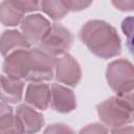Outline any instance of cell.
I'll list each match as a JSON object with an SVG mask.
<instances>
[{
	"label": "cell",
	"mask_w": 134,
	"mask_h": 134,
	"mask_svg": "<svg viewBox=\"0 0 134 134\" xmlns=\"http://www.w3.org/2000/svg\"><path fill=\"white\" fill-rule=\"evenodd\" d=\"M112 3L120 10H132L134 6L133 1H113Z\"/></svg>",
	"instance_id": "20"
},
{
	"label": "cell",
	"mask_w": 134,
	"mask_h": 134,
	"mask_svg": "<svg viewBox=\"0 0 134 134\" xmlns=\"http://www.w3.org/2000/svg\"><path fill=\"white\" fill-rule=\"evenodd\" d=\"M30 49L17 50L5 57L2 64V70L7 76L26 81L30 70Z\"/></svg>",
	"instance_id": "6"
},
{
	"label": "cell",
	"mask_w": 134,
	"mask_h": 134,
	"mask_svg": "<svg viewBox=\"0 0 134 134\" xmlns=\"http://www.w3.org/2000/svg\"><path fill=\"white\" fill-rule=\"evenodd\" d=\"M24 82L5 74L0 75V99L4 103L17 104L22 99Z\"/></svg>",
	"instance_id": "11"
},
{
	"label": "cell",
	"mask_w": 134,
	"mask_h": 134,
	"mask_svg": "<svg viewBox=\"0 0 134 134\" xmlns=\"http://www.w3.org/2000/svg\"><path fill=\"white\" fill-rule=\"evenodd\" d=\"M99 119L108 127L115 129L133 121V92L110 97L96 106Z\"/></svg>",
	"instance_id": "2"
},
{
	"label": "cell",
	"mask_w": 134,
	"mask_h": 134,
	"mask_svg": "<svg viewBox=\"0 0 134 134\" xmlns=\"http://www.w3.org/2000/svg\"><path fill=\"white\" fill-rule=\"evenodd\" d=\"M30 49V43L18 30H5L0 37V53L5 58L9 53L21 50Z\"/></svg>",
	"instance_id": "13"
},
{
	"label": "cell",
	"mask_w": 134,
	"mask_h": 134,
	"mask_svg": "<svg viewBox=\"0 0 134 134\" xmlns=\"http://www.w3.org/2000/svg\"><path fill=\"white\" fill-rule=\"evenodd\" d=\"M55 79L67 86H76L82 79V69L77 61L70 54L55 59Z\"/></svg>",
	"instance_id": "7"
},
{
	"label": "cell",
	"mask_w": 134,
	"mask_h": 134,
	"mask_svg": "<svg viewBox=\"0 0 134 134\" xmlns=\"http://www.w3.org/2000/svg\"><path fill=\"white\" fill-rule=\"evenodd\" d=\"M40 9H42L46 15H48L52 20L63 19L68 10L65 0H50V1H41Z\"/></svg>",
	"instance_id": "15"
},
{
	"label": "cell",
	"mask_w": 134,
	"mask_h": 134,
	"mask_svg": "<svg viewBox=\"0 0 134 134\" xmlns=\"http://www.w3.org/2000/svg\"><path fill=\"white\" fill-rule=\"evenodd\" d=\"M79 134H108V131L104 125L94 122L83 128Z\"/></svg>",
	"instance_id": "18"
},
{
	"label": "cell",
	"mask_w": 134,
	"mask_h": 134,
	"mask_svg": "<svg viewBox=\"0 0 134 134\" xmlns=\"http://www.w3.org/2000/svg\"><path fill=\"white\" fill-rule=\"evenodd\" d=\"M51 108L60 113H69L76 107V99L73 91L60 84H52L50 90Z\"/></svg>",
	"instance_id": "9"
},
{
	"label": "cell",
	"mask_w": 134,
	"mask_h": 134,
	"mask_svg": "<svg viewBox=\"0 0 134 134\" xmlns=\"http://www.w3.org/2000/svg\"><path fill=\"white\" fill-rule=\"evenodd\" d=\"M13 108L8 106L6 103H0V118L8 113H13Z\"/></svg>",
	"instance_id": "22"
},
{
	"label": "cell",
	"mask_w": 134,
	"mask_h": 134,
	"mask_svg": "<svg viewBox=\"0 0 134 134\" xmlns=\"http://www.w3.org/2000/svg\"><path fill=\"white\" fill-rule=\"evenodd\" d=\"M30 70L26 81H30L32 83L50 81L53 76L55 58L44 52L38 47L30 49Z\"/></svg>",
	"instance_id": "5"
},
{
	"label": "cell",
	"mask_w": 134,
	"mask_h": 134,
	"mask_svg": "<svg viewBox=\"0 0 134 134\" xmlns=\"http://www.w3.org/2000/svg\"><path fill=\"white\" fill-rule=\"evenodd\" d=\"M133 65L128 60H115L107 66L106 79L110 88L116 92V95L133 92Z\"/></svg>",
	"instance_id": "3"
},
{
	"label": "cell",
	"mask_w": 134,
	"mask_h": 134,
	"mask_svg": "<svg viewBox=\"0 0 134 134\" xmlns=\"http://www.w3.org/2000/svg\"><path fill=\"white\" fill-rule=\"evenodd\" d=\"M25 102L39 110H46L50 104L49 86L43 83L29 84L25 92Z\"/></svg>",
	"instance_id": "12"
},
{
	"label": "cell",
	"mask_w": 134,
	"mask_h": 134,
	"mask_svg": "<svg viewBox=\"0 0 134 134\" xmlns=\"http://www.w3.org/2000/svg\"><path fill=\"white\" fill-rule=\"evenodd\" d=\"M0 134H24L23 127L14 113H8L0 118Z\"/></svg>",
	"instance_id": "16"
},
{
	"label": "cell",
	"mask_w": 134,
	"mask_h": 134,
	"mask_svg": "<svg viewBox=\"0 0 134 134\" xmlns=\"http://www.w3.org/2000/svg\"><path fill=\"white\" fill-rule=\"evenodd\" d=\"M111 134H134V129L133 126H124L119 128L112 129Z\"/></svg>",
	"instance_id": "21"
},
{
	"label": "cell",
	"mask_w": 134,
	"mask_h": 134,
	"mask_svg": "<svg viewBox=\"0 0 134 134\" xmlns=\"http://www.w3.org/2000/svg\"><path fill=\"white\" fill-rule=\"evenodd\" d=\"M16 116L20 120L25 134H35L44 126L43 115L25 104L17 107Z\"/></svg>",
	"instance_id": "10"
},
{
	"label": "cell",
	"mask_w": 134,
	"mask_h": 134,
	"mask_svg": "<svg viewBox=\"0 0 134 134\" xmlns=\"http://www.w3.org/2000/svg\"><path fill=\"white\" fill-rule=\"evenodd\" d=\"M24 10L18 1H3L0 3V22L5 26H17L24 19Z\"/></svg>",
	"instance_id": "14"
},
{
	"label": "cell",
	"mask_w": 134,
	"mask_h": 134,
	"mask_svg": "<svg viewBox=\"0 0 134 134\" xmlns=\"http://www.w3.org/2000/svg\"><path fill=\"white\" fill-rule=\"evenodd\" d=\"M44 134H75V132L65 124H52L45 129Z\"/></svg>",
	"instance_id": "17"
},
{
	"label": "cell",
	"mask_w": 134,
	"mask_h": 134,
	"mask_svg": "<svg viewBox=\"0 0 134 134\" xmlns=\"http://www.w3.org/2000/svg\"><path fill=\"white\" fill-rule=\"evenodd\" d=\"M81 41L100 59L116 57L121 51V42L116 29L106 21L90 20L80 30Z\"/></svg>",
	"instance_id": "1"
},
{
	"label": "cell",
	"mask_w": 134,
	"mask_h": 134,
	"mask_svg": "<svg viewBox=\"0 0 134 134\" xmlns=\"http://www.w3.org/2000/svg\"><path fill=\"white\" fill-rule=\"evenodd\" d=\"M73 36L69 29L61 24H52L46 37L39 43V47L44 52L54 57L65 53L72 45Z\"/></svg>",
	"instance_id": "4"
},
{
	"label": "cell",
	"mask_w": 134,
	"mask_h": 134,
	"mask_svg": "<svg viewBox=\"0 0 134 134\" xmlns=\"http://www.w3.org/2000/svg\"><path fill=\"white\" fill-rule=\"evenodd\" d=\"M65 2L69 12H80L92 4L91 1H82V0H65Z\"/></svg>",
	"instance_id": "19"
},
{
	"label": "cell",
	"mask_w": 134,
	"mask_h": 134,
	"mask_svg": "<svg viewBox=\"0 0 134 134\" xmlns=\"http://www.w3.org/2000/svg\"><path fill=\"white\" fill-rule=\"evenodd\" d=\"M50 22L39 14L28 15L21 22L22 35L31 44H39L51 28Z\"/></svg>",
	"instance_id": "8"
}]
</instances>
